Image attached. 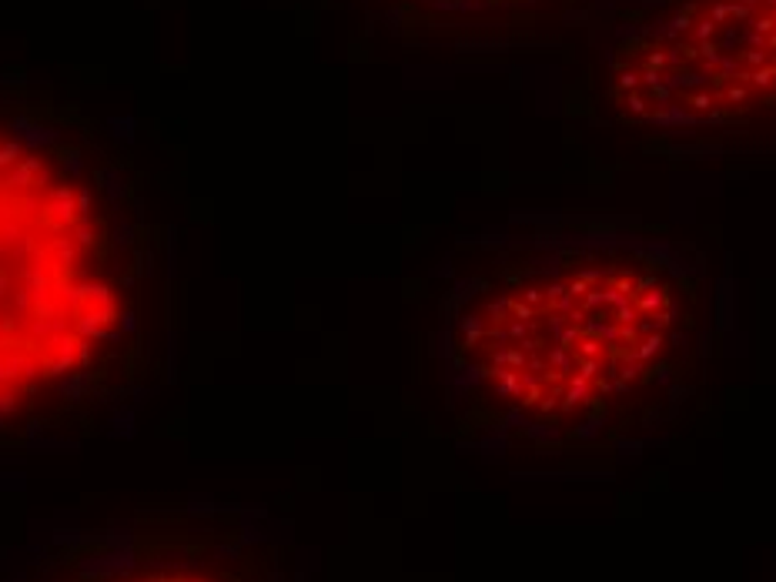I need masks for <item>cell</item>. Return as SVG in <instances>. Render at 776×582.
Instances as JSON below:
<instances>
[{
    "label": "cell",
    "mask_w": 776,
    "mask_h": 582,
    "mask_svg": "<svg viewBox=\"0 0 776 582\" xmlns=\"http://www.w3.org/2000/svg\"><path fill=\"white\" fill-rule=\"evenodd\" d=\"M3 582H304L291 532L251 502H157L54 525Z\"/></svg>",
    "instance_id": "4"
},
{
    "label": "cell",
    "mask_w": 776,
    "mask_h": 582,
    "mask_svg": "<svg viewBox=\"0 0 776 582\" xmlns=\"http://www.w3.org/2000/svg\"><path fill=\"white\" fill-rule=\"evenodd\" d=\"M402 7L422 10L425 17H449V20H462V17H488L499 10H512L518 3L529 0H398Z\"/></svg>",
    "instance_id": "5"
},
{
    "label": "cell",
    "mask_w": 776,
    "mask_h": 582,
    "mask_svg": "<svg viewBox=\"0 0 776 582\" xmlns=\"http://www.w3.org/2000/svg\"><path fill=\"white\" fill-rule=\"evenodd\" d=\"M700 248L619 228L462 238L439 268L432 352L462 432L602 445L683 405L710 358Z\"/></svg>",
    "instance_id": "2"
},
{
    "label": "cell",
    "mask_w": 776,
    "mask_h": 582,
    "mask_svg": "<svg viewBox=\"0 0 776 582\" xmlns=\"http://www.w3.org/2000/svg\"><path fill=\"white\" fill-rule=\"evenodd\" d=\"M609 101L653 134H776V0L649 3L612 47Z\"/></svg>",
    "instance_id": "3"
},
{
    "label": "cell",
    "mask_w": 776,
    "mask_h": 582,
    "mask_svg": "<svg viewBox=\"0 0 776 582\" xmlns=\"http://www.w3.org/2000/svg\"><path fill=\"white\" fill-rule=\"evenodd\" d=\"M181 368V208L131 118L0 84V448L134 432Z\"/></svg>",
    "instance_id": "1"
}]
</instances>
